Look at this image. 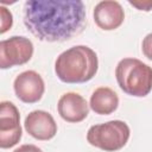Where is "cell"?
<instances>
[{
    "label": "cell",
    "mask_w": 152,
    "mask_h": 152,
    "mask_svg": "<svg viewBox=\"0 0 152 152\" xmlns=\"http://www.w3.org/2000/svg\"><path fill=\"white\" fill-rule=\"evenodd\" d=\"M58 114L66 122H81L89 113V107L83 96L77 93L63 94L57 103Z\"/></svg>",
    "instance_id": "cell-9"
},
{
    "label": "cell",
    "mask_w": 152,
    "mask_h": 152,
    "mask_svg": "<svg viewBox=\"0 0 152 152\" xmlns=\"http://www.w3.org/2000/svg\"><path fill=\"white\" fill-rule=\"evenodd\" d=\"M129 139V127L121 120H112L94 125L88 129L87 140L90 145L107 152L122 148Z\"/></svg>",
    "instance_id": "cell-4"
},
{
    "label": "cell",
    "mask_w": 152,
    "mask_h": 152,
    "mask_svg": "<svg viewBox=\"0 0 152 152\" xmlns=\"http://www.w3.org/2000/svg\"><path fill=\"white\" fill-rule=\"evenodd\" d=\"M115 77L122 91L132 96L144 97L152 89V68L137 58L121 59Z\"/></svg>",
    "instance_id": "cell-3"
},
{
    "label": "cell",
    "mask_w": 152,
    "mask_h": 152,
    "mask_svg": "<svg viewBox=\"0 0 152 152\" xmlns=\"http://www.w3.org/2000/svg\"><path fill=\"white\" fill-rule=\"evenodd\" d=\"M13 88L17 97L20 101L25 103H36L42 99L45 90V84L38 72L27 70L15 77Z\"/></svg>",
    "instance_id": "cell-7"
},
{
    "label": "cell",
    "mask_w": 152,
    "mask_h": 152,
    "mask_svg": "<svg viewBox=\"0 0 152 152\" xmlns=\"http://www.w3.org/2000/svg\"><path fill=\"white\" fill-rule=\"evenodd\" d=\"M129 2V5H132L133 7H137L138 10H140V11H151L152 10V1H128Z\"/></svg>",
    "instance_id": "cell-14"
},
{
    "label": "cell",
    "mask_w": 152,
    "mask_h": 152,
    "mask_svg": "<svg viewBox=\"0 0 152 152\" xmlns=\"http://www.w3.org/2000/svg\"><path fill=\"white\" fill-rule=\"evenodd\" d=\"M124 19L125 12L122 6L118 1H100L94 8V21L100 28L104 31L118 28L124 23Z\"/></svg>",
    "instance_id": "cell-10"
},
{
    "label": "cell",
    "mask_w": 152,
    "mask_h": 152,
    "mask_svg": "<svg viewBox=\"0 0 152 152\" xmlns=\"http://www.w3.org/2000/svg\"><path fill=\"white\" fill-rule=\"evenodd\" d=\"M26 132L37 140H50L57 133V124L52 115L45 110L31 112L24 122Z\"/></svg>",
    "instance_id": "cell-8"
},
{
    "label": "cell",
    "mask_w": 152,
    "mask_h": 152,
    "mask_svg": "<svg viewBox=\"0 0 152 152\" xmlns=\"http://www.w3.org/2000/svg\"><path fill=\"white\" fill-rule=\"evenodd\" d=\"M13 152H43L38 146L32 145V144H25L19 146L18 148H15Z\"/></svg>",
    "instance_id": "cell-15"
},
{
    "label": "cell",
    "mask_w": 152,
    "mask_h": 152,
    "mask_svg": "<svg viewBox=\"0 0 152 152\" xmlns=\"http://www.w3.org/2000/svg\"><path fill=\"white\" fill-rule=\"evenodd\" d=\"M97 68V55L86 45H76L65 50L55 63V72L64 83L88 82L95 76Z\"/></svg>",
    "instance_id": "cell-2"
},
{
    "label": "cell",
    "mask_w": 152,
    "mask_h": 152,
    "mask_svg": "<svg viewBox=\"0 0 152 152\" xmlns=\"http://www.w3.org/2000/svg\"><path fill=\"white\" fill-rule=\"evenodd\" d=\"M23 19L39 40L64 42L83 30L86 6L80 0H28L24 5Z\"/></svg>",
    "instance_id": "cell-1"
},
{
    "label": "cell",
    "mask_w": 152,
    "mask_h": 152,
    "mask_svg": "<svg viewBox=\"0 0 152 152\" xmlns=\"http://www.w3.org/2000/svg\"><path fill=\"white\" fill-rule=\"evenodd\" d=\"M21 139L20 114L10 101L0 103V147L10 148Z\"/></svg>",
    "instance_id": "cell-6"
},
{
    "label": "cell",
    "mask_w": 152,
    "mask_h": 152,
    "mask_svg": "<svg viewBox=\"0 0 152 152\" xmlns=\"http://www.w3.org/2000/svg\"><path fill=\"white\" fill-rule=\"evenodd\" d=\"M1 10V33H5L8 28H11L12 23H13V18H12V13L4 6L0 7Z\"/></svg>",
    "instance_id": "cell-12"
},
{
    "label": "cell",
    "mask_w": 152,
    "mask_h": 152,
    "mask_svg": "<svg viewBox=\"0 0 152 152\" xmlns=\"http://www.w3.org/2000/svg\"><path fill=\"white\" fill-rule=\"evenodd\" d=\"M141 49H142V53L145 55V57L152 61V33H148L142 39Z\"/></svg>",
    "instance_id": "cell-13"
},
{
    "label": "cell",
    "mask_w": 152,
    "mask_h": 152,
    "mask_svg": "<svg viewBox=\"0 0 152 152\" xmlns=\"http://www.w3.org/2000/svg\"><path fill=\"white\" fill-rule=\"evenodd\" d=\"M33 55L32 42L23 36H13L0 42V68L7 69L27 63Z\"/></svg>",
    "instance_id": "cell-5"
},
{
    "label": "cell",
    "mask_w": 152,
    "mask_h": 152,
    "mask_svg": "<svg viewBox=\"0 0 152 152\" xmlns=\"http://www.w3.org/2000/svg\"><path fill=\"white\" fill-rule=\"evenodd\" d=\"M89 106L96 114L108 115L118 108L119 97L113 89L108 87H100L91 94Z\"/></svg>",
    "instance_id": "cell-11"
}]
</instances>
